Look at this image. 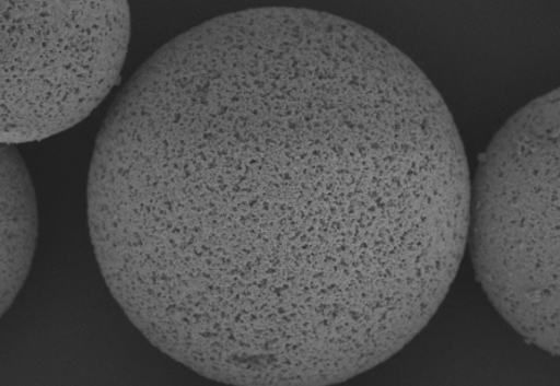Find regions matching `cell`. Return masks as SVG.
I'll list each match as a JSON object with an SVG mask.
<instances>
[{"label": "cell", "mask_w": 560, "mask_h": 386, "mask_svg": "<svg viewBox=\"0 0 560 386\" xmlns=\"http://www.w3.org/2000/svg\"><path fill=\"white\" fill-rule=\"evenodd\" d=\"M468 239L494 308L559 356V89L520 109L480 157Z\"/></svg>", "instance_id": "7a4b0ae2"}, {"label": "cell", "mask_w": 560, "mask_h": 386, "mask_svg": "<svg viewBox=\"0 0 560 386\" xmlns=\"http://www.w3.org/2000/svg\"><path fill=\"white\" fill-rule=\"evenodd\" d=\"M471 178L446 102L382 36L282 8L256 132L253 254L281 385L393 358L459 272Z\"/></svg>", "instance_id": "6da1fadb"}, {"label": "cell", "mask_w": 560, "mask_h": 386, "mask_svg": "<svg viewBox=\"0 0 560 386\" xmlns=\"http://www.w3.org/2000/svg\"><path fill=\"white\" fill-rule=\"evenodd\" d=\"M37 223V202L27 166L15 145H2V315L28 278Z\"/></svg>", "instance_id": "277c9868"}, {"label": "cell", "mask_w": 560, "mask_h": 386, "mask_svg": "<svg viewBox=\"0 0 560 386\" xmlns=\"http://www.w3.org/2000/svg\"><path fill=\"white\" fill-rule=\"evenodd\" d=\"M129 36L127 2H2V145L88 118L119 80Z\"/></svg>", "instance_id": "3957f363"}]
</instances>
